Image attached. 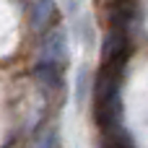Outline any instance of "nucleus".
<instances>
[{"instance_id":"f257e3e1","label":"nucleus","mask_w":148,"mask_h":148,"mask_svg":"<svg viewBox=\"0 0 148 148\" xmlns=\"http://www.w3.org/2000/svg\"><path fill=\"white\" fill-rule=\"evenodd\" d=\"M125 65H107L101 62L96 81H94V120L99 122L101 133L120 127L122 101H120V78Z\"/></svg>"},{"instance_id":"f03ea898","label":"nucleus","mask_w":148,"mask_h":148,"mask_svg":"<svg viewBox=\"0 0 148 148\" xmlns=\"http://www.w3.org/2000/svg\"><path fill=\"white\" fill-rule=\"evenodd\" d=\"M130 55V39L125 34V29L114 26L107 36H104V44H101V62L107 65H125Z\"/></svg>"},{"instance_id":"7ed1b4c3","label":"nucleus","mask_w":148,"mask_h":148,"mask_svg":"<svg viewBox=\"0 0 148 148\" xmlns=\"http://www.w3.org/2000/svg\"><path fill=\"white\" fill-rule=\"evenodd\" d=\"M39 60H44V62H57V65H62V62L68 60V34H65L62 26L52 29V31L44 36Z\"/></svg>"},{"instance_id":"20e7f679","label":"nucleus","mask_w":148,"mask_h":148,"mask_svg":"<svg viewBox=\"0 0 148 148\" xmlns=\"http://www.w3.org/2000/svg\"><path fill=\"white\" fill-rule=\"evenodd\" d=\"M55 13H57L55 0H34V5H31V16H29L31 29H34L36 34L44 31V29H49V23L55 21Z\"/></svg>"},{"instance_id":"39448f33","label":"nucleus","mask_w":148,"mask_h":148,"mask_svg":"<svg viewBox=\"0 0 148 148\" xmlns=\"http://www.w3.org/2000/svg\"><path fill=\"white\" fill-rule=\"evenodd\" d=\"M62 65H57V62H44V60H39L36 62V68H34V75L39 78V83H44L47 88H62V70H60Z\"/></svg>"},{"instance_id":"423d86ee","label":"nucleus","mask_w":148,"mask_h":148,"mask_svg":"<svg viewBox=\"0 0 148 148\" xmlns=\"http://www.w3.org/2000/svg\"><path fill=\"white\" fill-rule=\"evenodd\" d=\"M101 148H133V143L122 127H114V130L101 133Z\"/></svg>"},{"instance_id":"0eeeda50","label":"nucleus","mask_w":148,"mask_h":148,"mask_svg":"<svg viewBox=\"0 0 148 148\" xmlns=\"http://www.w3.org/2000/svg\"><path fill=\"white\" fill-rule=\"evenodd\" d=\"M31 148H60V135H57V130H55V127L44 130V133L34 140Z\"/></svg>"}]
</instances>
